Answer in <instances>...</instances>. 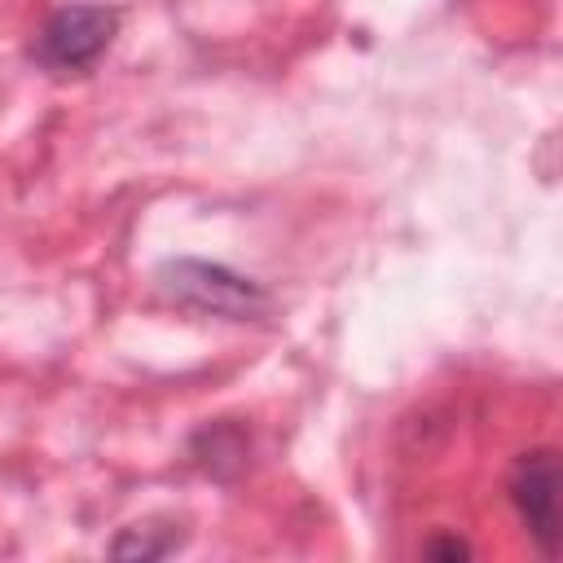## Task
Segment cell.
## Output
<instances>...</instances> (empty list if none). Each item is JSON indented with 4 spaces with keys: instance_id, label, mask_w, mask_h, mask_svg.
I'll use <instances>...</instances> for the list:
<instances>
[{
    "instance_id": "cell-4",
    "label": "cell",
    "mask_w": 563,
    "mask_h": 563,
    "mask_svg": "<svg viewBox=\"0 0 563 563\" xmlns=\"http://www.w3.org/2000/svg\"><path fill=\"white\" fill-rule=\"evenodd\" d=\"M246 435H242V427H233V422H211V427H202L198 435H194V457L211 471V475H220V479H229L242 462H246Z\"/></svg>"
},
{
    "instance_id": "cell-3",
    "label": "cell",
    "mask_w": 563,
    "mask_h": 563,
    "mask_svg": "<svg viewBox=\"0 0 563 563\" xmlns=\"http://www.w3.org/2000/svg\"><path fill=\"white\" fill-rule=\"evenodd\" d=\"M510 506L519 510L528 537L545 559L559 550V453L554 449H528L515 457L506 479Z\"/></svg>"
},
{
    "instance_id": "cell-2",
    "label": "cell",
    "mask_w": 563,
    "mask_h": 563,
    "mask_svg": "<svg viewBox=\"0 0 563 563\" xmlns=\"http://www.w3.org/2000/svg\"><path fill=\"white\" fill-rule=\"evenodd\" d=\"M119 35V9L114 4H62L35 40V57L48 70H88Z\"/></svg>"
},
{
    "instance_id": "cell-5",
    "label": "cell",
    "mask_w": 563,
    "mask_h": 563,
    "mask_svg": "<svg viewBox=\"0 0 563 563\" xmlns=\"http://www.w3.org/2000/svg\"><path fill=\"white\" fill-rule=\"evenodd\" d=\"M422 554H431V559H471V541H462V537H431L422 545Z\"/></svg>"
},
{
    "instance_id": "cell-1",
    "label": "cell",
    "mask_w": 563,
    "mask_h": 563,
    "mask_svg": "<svg viewBox=\"0 0 563 563\" xmlns=\"http://www.w3.org/2000/svg\"><path fill=\"white\" fill-rule=\"evenodd\" d=\"M154 282L172 303L194 308V312H211L224 321H255L268 312V290L229 264L176 255V260H163L154 268Z\"/></svg>"
}]
</instances>
